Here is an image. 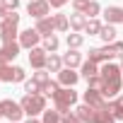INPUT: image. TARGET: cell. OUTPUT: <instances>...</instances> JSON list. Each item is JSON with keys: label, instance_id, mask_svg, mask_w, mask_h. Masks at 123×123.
I'll return each mask as SVG.
<instances>
[{"label": "cell", "instance_id": "obj_32", "mask_svg": "<svg viewBox=\"0 0 123 123\" xmlns=\"http://www.w3.org/2000/svg\"><path fill=\"white\" fill-rule=\"evenodd\" d=\"M87 5H89V0H73V7H75V12H82V15H85Z\"/></svg>", "mask_w": 123, "mask_h": 123}, {"label": "cell", "instance_id": "obj_40", "mask_svg": "<svg viewBox=\"0 0 123 123\" xmlns=\"http://www.w3.org/2000/svg\"><path fill=\"white\" fill-rule=\"evenodd\" d=\"M10 123H15V121H10Z\"/></svg>", "mask_w": 123, "mask_h": 123}, {"label": "cell", "instance_id": "obj_22", "mask_svg": "<svg viewBox=\"0 0 123 123\" xmlns=\"http://www.w3.org/2000/svg\"><path fill=\"white\" fill-rule=\"evenodd\" d=\"M109 111H111L116 118H123V97H116V99L109 104Z\"/></svg>", "mask_w": 123, "mask_h": 123}, {"label": "cell", "instance_id": "obj_33", "mask_svg": "<svg viewBox=\"0 0 123 123\" xmlns=\"http://www.w3.org/2000/svg\"><path fill=\"white\" fill-rule=\"evenodd\" d=\"M34 80H36L39 85H43V82H48L51 77H48V73H43V68H41V70H36V73H34Z\"/></svg>", "mask_w": 123, "mask_h": 123}, {"label": "cell", "instance_id": "obj_24", "mask_svg": "<svg viewBox=\"0 0 123 123\" xmlns=\"http://www.w3.org/2000/svg\"><path fill=\"white\" fill-rule=\"evenodd\" d=\"M53 22H55V29L58 31H68V27H70V19L65 15H53Z\"/></svg>", "mask_w": 123, "mask_h": 123}, {"label": "cell", "instance_id": "obj_17", "mask_svg": "<svg viewBox=\"0 0 123 123\" xmlns=\"http://www.w3.org/2000/svg\"><path fill=\"white\" fill-rule=\"evenodd\" d=\"M99 36H101L106 43H113V41H116V27H113V24H109V22H106V24H101Z\"/></svg>", "mask_w": 123, "mask_h": 123}, {"label": "cell", "instance_id": "obj_1", "mask_svg": "<svg viewBox=\"0 0 123 123\" xmlns=\"http://www.w3.org/2000/svg\"><path fill=\"white\" fill-rule=\"evenodd\" d=\"M99 75L104 77L101 94H104V97H118V92H121V77H123L121 68L113 65V63H106V65L99 70Z\"/></svg>", "mask_w": 123, "mask_h": 123}, {"label": "cell", "instance_id": "obj_37", "mask_svg": "<svg viewBox=\"0 0 123 123\" xmlns=\"http://www.w3.org/2000/svg\"><path fill=\"white\" fill-rule=\"evenodd\" d=\"M5 15H7V10H5L3 5H0V17H5Z\"/></svg>", "mask_w": 123, "mask_h": 123}, {"label": "cell", "instance_id": "obj_16", "mask_svg": "<svg viewBox=\"0 0 123 123\" xmlns=\"http://www.w3.org/2000/svg\"><path fill=\"white\" fill-rule=\"evenodd\" d=\"M85 27H87V15H82V12L70 15V29H75V31H85Z\"/></svg>", "mask_w": 123, "mask_h": 123}, {"label": "cell", "instance_id": "obj_35", "mask_svg": "<svg viewBox=\"0 0 123 123\" xmlns=\"http://www.w3.org/2000/svg\"><path fill=\"white\" fill-rule=\"evenodd\" d=\"M111 46H113V51H116V55H123V41H113Z\"/></svg>", "mask_w": 123, "mask_h": 123}, {"label": "cell", "instance_id": "obj_8", "mask_svg": "<svg viewBox=\"0 0 123 123\" xmlns=\"http://www.w3.org/2000/svg\"><path fill=\"white\" fill-rule=\"evenodd\" d=\"M48 10H51V3H48V0H29V7H27V12H29L31 17H36V19L48 17Z\"/></svg>", "mask_w": 123, "mask_h": 123}, {"label": "cell", "instance_id": "obj_14", "mask_svg": "<svg viewBox=\"0 0 123 123\" xmlns=\"http://www.w3.org/2000/svg\"><path fill=\"white\" fill-rule=\"evenodd\" d=\"M104 17L109 24H123V7H106Z\"/></svg>", "mask_w": 123, "mask_h": 123}, {"label": "cell", "instance_id": "obj_23", "mask_svg": "<svg viewBox=\"0 0 123 123\" xmlns=\"http://www.w3.org/2000/svg\"><path fill=\"white\" fill-rule=\"evenodd\" d=\"M94 123H116V116L109 109H104V111H97V121Z\"/></svg>", "mask_w": 123, "mask_h": 123}, {"label": "cell", "instance_id": "obj_36", "mask_svg": "<svg viewBox=\"0 0 123 123\" xmlns=\"http://www.w3.org/2000/svg\"><path fill=\"white\" fill-rule=\"evenodd\" d=\"M48 3H51V7H63L68 0H48Z\"/></svg>", "mask_w": 123, "mask_h": 123}, {"label": "cell", "instance_id": "obj_30", "mask_svg": "<svg viewBox=\"0 0 123 123\" xmlns=\"http://www.w3.org/2000/svg\"><path fill=\"white\" fill-rule=\"evenodd\" d=\"M87 85H89L92 89H99V92H101V87H104V77H101V75H94V77L87 80Z\"/></svg>", "mask_w": 123, "mask_h": 123}, {"label": "cell", "instance_id": "obj_39", "mask_svg": "<svg viewBox=\"0 0 123 123\" xmlns=\"http://www.w3.org/2000/svg\"><path fill=\"white\" fill-rule=\"evenodd\" d=\"M121 73H123V63H121Z\"/></svg>", "mask_w": 123, "mask_h": 123}, {"label": "cell", "instance_id": "obj_21", "mask_svg": "<svg viewBox=\"0 0 123 123\" xmlns=\"http://www.w3.org/2000/svg\"><path fill=\"white\" fill-rule=\"evenodd\" d=\"M94 75H99V68H97V63H92V60L82 63V77H85V80H89V77H94Z\"/></svg>", "mask_w": 123, "mask_h": 123}, {"label": "cell", "instance_id": "obj_25", "mask_svg": "<svg viewBox=\"0 0 123 123\" xmlns=\"http://www.w3.org/2000/svg\"><path fill=\"white\" fill-rule=\"evenodd\" d=\"M82 43H85V36L82 34H77V31L75 34H68V48H80Z\"/></svg>", "mask_w": 123, "mask_h": 123}, {"label": "cell", "instance_id": "obj_31", "mask_svg": "<svg viewBox=\"0 0 123 123\" xmlns=\"http://www.w3.org/2000/svg\"><path fill=\"white\" fill-rule=\"evenodd\" d=\"M0 5H3L7 12H15V10L19 7V0H0Z\"/></svg>", "mask_w": 123, "mask_h": 123}, {"label": "cell", "instance_id": "obj_4", "mask_svg": "<svg viewBox=\"0 0 123 123\" xmlns=\"http://www.w3.org/2000/svg\"><path fill=\"white\" fill-rule=\"evenodd\" d=\"M53 101H55V109L60 113H68V109L77 101V92L73 87H63V89H58V94L53 97Z\"/></svg>", "mask_w": 123, "mask_h": 123}, {"label": "cell", "instance_id": "obj_2", "mask_svg": "<svg viewBox=\"0 0 123 123\" xmlns=\"http://www.w3.org/2000/svg\"><path fill=\"white\" fill-rule=\"evenodd\" d=\"M19 104H22V109H24L27 116H39V113L46 111V97L41 92L39 94H24V99Z\"/></svg>", "mask_w": 123, "mask_h": 123}, {"label": "cell", "instance_id": "obj_38", "mask_svg": "<svg viewBox=\"0 0 123 123\" xmlns=\"http://www.w3.org/2000/svg\"><path fill=\"white\" fill-rule=\"evenodd\" d=\"M27 123H41V121H36L34 116H29V121H27Z\"/></svg>", "mask_w": 123, "mask_h": 123}, {"label": "cell", "instance_id": "obj_7", "mask_svg": "<svg viewBox=\"0 0 123 123\" xmlns=\"http://www.w3.org/2000/svg\"><path fill=\"white\" fill-rule=\"evenodd\" d=\"M85 104H89V106H94L97 111H104V109H109V104L104 101V94L99 92V89H87L85 92Z\"/></svg>", "mask_w": 123, "mask_h": 123}, {"label": "cell", "instance_id": "obj_41", "mask_svg": "<svg viewBox=\"0 0 123 123\" xmlns=\"http://www.w3.org/2000/svg\"><path fill=\"white\" fill-rule=\"evenodd\" d=\"M0 82H3V80H0Z\"/></svg>", "mask_w": 123, "mask_h": 123}, {"label": "cell", "instance_id": "obj_27", "mask_svg": "<svg viewBox=\"0 0 123 123\" xmlns=\"http://www.w3.org/2000/svg\"><path fill=\"white\" fill-rule=\"evenodd\" d=\"M43 48L48 51V53H53V51H58V39L51 34V36H43Z\"/></svg>", "mask_w": 123, "mask_h": 123}, {"label": "cell", "instance_id": "obj_26", "mask_svg": "<svg viewBox=\"0 0 123 123\" xmlns=\"http://www.w3.org/2000/svg\"><path fill=\"white\" fill-rule=\"evenodd\" d=\"M24 92H27V94H39V92H41V85H39L34 77H31V80H24Z\"/></svg>", "mask_w": 123, "mask_h": 123}, {"label": "cell", "instance_id": "obj_20", "mask_svg": "<svg viewBox=\"0 0 123 123\" xmlns=\"http://www.w3.org/2000/svg\"><path fill=\"white\" fill-rule=\"evenodd\" d=\"M41 123H63V113H60L58 109H53V111H43V121Z\"/></svg>", "mask_w": 123, "mask_h": 123}, {"label": "cell", "instance_id": "obj_12", "mask_svg": "<svg viewBox=\"0 0 123 123\" xmlns=\"http://www.w3.org/2000/svg\"><path fill=\"white\" fill-rule=\"evenodd\" d=\"M41 36H51L53 31H55V22H53V17H41V19H36V27H34Z\"/></svg>", "mask_w": 123, "mask_h": 123}, {"label": "cell", "instance_id": "obj_28", "mask_svg": "<svg viewBox=\"0 0 123 123\" xmlns=\"http://www.w3.org/2000/svg\"><path fill=\"white\" fill-rule=\"evenodd\" d=\"M85 31H87V34H99V31H101V24H99V22L92 17V19H87V27H85Z\"/></svg>", "mask_w": 123, "mask_h": 123}, {"label": "cell", "instance_id": "obj_13", "mask_svg": "<svg viewBox=\"0 0 123 123\" xmlns=\"http://www.w3.org/2000/svg\"><path fill=\"white\" fill-rule=\"evenodd\" d=\"M75 113L82 118V123H94V121H97V109H94V106H89V104L77 106V111H75Z\"/></svg>", "mask_w": 123, "mask_h": 123}, {"label": "cell", "instance_id": "obj_34", "mask_svg": "<svg viewBox=\"0 0 123 123\" xmlns=\"http://www.w3.org/2000/svg\"><path fill=\"white\" fill-rule=\"evenodd\" d=\"M63 123H82V118L77 116V113H63Z\"/></svg>", "mask_w": 123, "mask_h": 123}, {"label": "cell", "instance_id": "obj_29", "mask_svg": "<svg viewBox=\"0 0 123 123\" xmlns=\"http://www.w3.org/2000/svg\"><path fill=\"white\" fill-rule=\"evenodd\" d=\"M99 10H101V7H99V3H94V0H89V5H87L85 15H87V17L92 19V17H97V15H99Z\"/></svg>", "mask_w": 123, "mask_h": 123}, {"label": "cell", "instance_id": "obj_6", "mask_svg": "<svg viewBox=\"0 0 123 123\" xmlns=\"http://www.w3.org/2000/svg\"><path fill=\"white\" fill-rule=\"evenodd\" d=\"M46 60H48V51H46V48H39V46L29 48V63H31L34 70L46 68Z\"/></svg>", "mask_w": 123, "mask_h": 123}, {"label": "cell", "instance_id": "obj_5", "mask_svg": "<svg viewBox=\"0 0 123 123\" xmlns=\"http://www.w3.org/2000/svg\"><path fill=\"white\" fill-rule=\"evenodd\" d=\"M0 116H7L10 121H19L22 116H24V109H22V104H17V101H12V99H3L0 101Z\"/></svg>", "mask_w": 123, "mask_h": 123}, {"label": "cell", "instance_id": "obj_11", "mask_svg": "<svg viewBox=\"0 0 123 123\" xmlns=\"http://www.w3.org/2000/svg\"><path fill=\"white\" fill-rule=\"evenodd\" d=\"M77 80H80V75L75 73V68H63V70L58 73V82L63 85V87H73Z\"/></svg>", "mask_w": 123, "mask_h": 123}, {"label": "cell", "instance_id": "obj_18", "mask_svg": "<svg viewBox=\"0 0 123 123\" xmlns=\"http://www.w3.org/2000/svg\"><path fill=\"white\" fill-rule=\"evenodd\" d=\"M46 70L48 73H60L63 70V58H58V55H48V60H46Z\"/></svg>", "mask_w": 123, "mask_h": 123}, {"label": "cell", "instance_id": "obj_15", "mask_svg": "<svg viewBox=\"0 0 123 123\" xmlns=\"http://www.w3.org/2000/svg\"><path fill=\"white\" fill-rule=\"evenodd\" d=\"M82 63V55L77 53V48H68V53L63 55V65L65 68H77Z\"/></svg>", "mask_w": 123, "mask_h": 123}, {"label": "cell", "instance_id": "obj_3", "mask_svg": "<svg viewBox=\"0 0 123 123\" xmlns=\"http://www.w3.org/2000/svg\"><path fill=\"white\" fill-rule=\"evenodd\" d=\"M17 24H19V15L7 12V15L3 17V22H0V39H3V43L15 41V36H17Z\"/></svg>", "mask_w": 123, "mask_h": 123}, {"label": "cell", "instance_id": "obj_10", "mask_svg": "<svg viewBox=\"0 0 123 123\" xmlns=\"http://www.w3.org/2000/svg\"><path fill=\"white\" fill-rule=\"evenodd\" d=\"M19 48H22V46H19V41H7V43H3V46H0V58H3L5 63H7V60L17 58Z\"/></svg>", "mask_w": 123, "mask_h": 123}, {"label": "cell", "instance_id": "obj_19", "mask_svg": "<svg viewBox=\"0 0 123 123\" xmlns=\"http://www.w3.org/2000/svg\"><path fill=\"white\" fill-rule=\"evenodd\" d=\"M58 89H60V82H53V80H48V82L41 85V94L43 97H55Z\"/></svg>", "mask_w": 123, "mask_h": 123}, {"label": "cell", "instance_id": "obj_9", "mask_svg": "<svg viewBox=\"0 0 123 123\" xmlns=\"http://www.w3.org/2000/svg\"><path fill=\"white\" fill-rule=\"evenodd\" d=\"M41 39H43V36H41L36 29H24V31L19 34V46H22V48H34V46H39Z\"/></svg>", "mask_w": 123, "mask_h": 123}]
</instances>
